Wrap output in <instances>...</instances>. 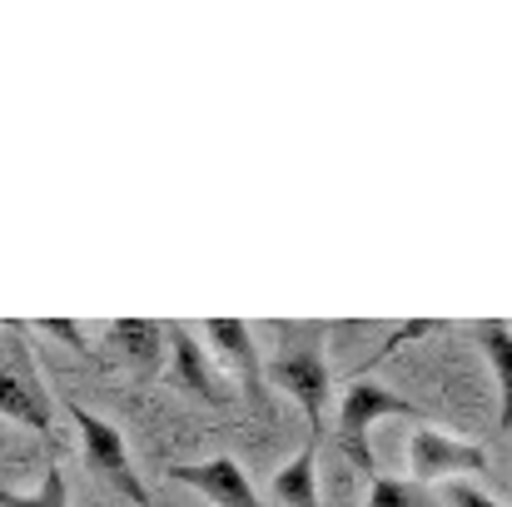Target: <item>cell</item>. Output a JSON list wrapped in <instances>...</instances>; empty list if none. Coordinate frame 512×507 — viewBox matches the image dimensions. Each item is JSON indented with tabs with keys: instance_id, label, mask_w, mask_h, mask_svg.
I'll use <instances>...</instances> for the list:
<instances>
[{
	"instance_id": "1",
	"label": "cell",
	"mask_w": 512,
	"mask_h": 507,
	"mask_svg": "<svg viewBox=\"0 0 512 507\" xmlns=\"http://www.w3.org/2000/svg\"><path fill=\"white\" fill-rule=\"evenodd\" d=\"M324 324L314 329H289L284 348L274 358H264V378L279 383L309 418V433H324V413H329V363H324Z\"/></svg>"
},
{
	"instance_id": "2",
	"label": "cell",
	"mask_w": 512,
	"mask_h": 507,
	"mask_svg": "<svg viewBox=\"0 0 512 507\" xmlns=\"http://www.w3.org/2000/svg\"><path fill=\"white\" fill-rule=\"evenodd\" d=\"M378 418H418V423H423V408L408 403V398L393 393V388H378V383H368V378H353L348 393L339 398V448L353 468L368 473V483L378 478L373 448H368V428H373Z\"/></svg>"
},
{
	"instance_id": "3",
	"label": "cell",
	"mask_w": 512,
	"mask_h": 507,
	"mask_svg": "<svg viewBox=\"0 0 512 507\" xmlns=\"http://www.w3.org/2000/svg\"><path fill=\"white\" fill-rule=\"evenodd\" d=\"M65 413H70V423H75V433H80V458L90 463V473L110 478L135 507H150V493H145V483H140V473H135V463H130L125 433H120L115 423H105L100 413H90L80 398H65Z\"/></svg>"
},
{
	"instance_id": "4",
	"label": "cell",
	"mask_w": 512,
	"mask_h": 507,
	"mask_svg": "<svg viewBox=\"0 0 512 507\" xmlns=\"http://www.w3.org/2000/svg\"><path fill=\"white\" fill-rule=\"evenodd\" d=\"M408 473L413 483H433V478H463V473H488V448H478L473 438L443 433L433 423H418L408 433Z\"/></svg>"
},
{
	"instance_id": "5",
	"label": "cell",
	"mask_w": 512,
	"mask_h": 507,
	"mask_svg": "<svg viewBox=\"0 0 512 507\" xmlns=\"http://www.w3.org/2000/svg\"><path fill=\"white\" fill-rule=\"evenodd\" d=\"M174 483H184V488H194L199 498H209L214 507H269L259 493H254V483H249V473L234 463V458H209V463H174L170 468Z\"/></svg>"
},
{
	"instance_id": "6",
	"label": "cell",
	"mask_w": 512,
	"mask_h": 507,
	"mask_svg": "<svg viewBox=\"0 0 512 507\" xmlns=\"http://www.w3.org/2000/svg\"><path fill=\"white\" fill-rule=\"evenodd\" d=\"M165 338H170L174 383L189 388V393L204 398V403H229V393H224V383H219V373H214V363H209V343H199L184 324H165Z\"/></svg>"
},
{
	"instance_id": "7",
	"label": "cell",
	"mask_w": 512,
	"mask_h": 507,
	"mask_svg": "<svg viewBox=\"0 0 512 507\" xmlns=\"http://www.w3.org/2000/svg\"><path fill=\"white\" fill-rule=\"evenodd\" d=\"M204 343L244 378L249 398H259V388H264V358H259V348H254L249 324H239V319H209V324H204Z\"/></svg>"
},
{
	"instance_id": "8",
	"label": "cell",
	"mask_w": 512,
	"mask_h": 507,
	"mask_svg": "<svg viewBox=\"0 0 512 507\" xmlns=\"http://www.w3.org/2000/svg\"><path fill=\"white\" fill-rule=\"evenodd\" d=\"M105 343H110L140 378H155L160 363H165V348H170L165 324H155V319H115L110 334H105Z\"/></svg>"
},
{
	"instance_id": "9",
	"label": "cell",
	"mask_w": 512,
	"mask_h": 507,
	"mask_svg": "<svg viewBox=\"0 0 512 507\" xmlns=\"http://www.w3.org/2000/svg\"><path fill=\"white\" fill-rule=\"evenodd\" d=\"M0 418L25 423V428H35V433H50V428H55L50 398H45V388H40L25 368H0Z\"/></svg>"
},
{
	"instance_id": "10",
	"label": "cell",
	"mask_w": 512,
	"mask_h": 507,
	"mask_svg": "<svg viewBox=\"0 0 512 507\" xmlns=\"http://www.w3.org/2000/svg\"><path fill=\"white\" fill-rule=\"evenodd\" d=\"M319 438L324 433H309V443L269 478L279 507H319Z\"/></svg>"
},
{
	"instance_id": "11",
	"label": "cell",
	"mask_w": 512,
	"mask_h": 507,
	"mask_svg": "<svg viewBox=\"0 0 512 507\" xmlns=\"http://www.w3.org/2000/svg\"><path fill=\"white\" fill-rule=\"evenodd\" d=\"M473 334H478L483 353H488V368H493V378H498V398H503L498 423L512 428V329L503 324V319H483Z\"/></svg>"
},
{
	"instance_id": "12",
	"label": "cell",
	"mask_w": 512,
	"mask_h": 507,
	"mask_svg": "<svg viewBox=\"0 0 512 507\" xmlns=\"http://www.w3.org/2000/svg\"><path fill=\"white\" fill-rule=\"evenodd\" d=\"M363 507H438L428 498V488L423 483H413V478H373L368 483V503Z\"/></svg>"
},
{
	"instance_id": "13",
	"label": "cell",
	"mask_w": 512,
	"mask_h": 507,
	"mask_svg": "<svg viewBox=\"0 0 512 507\" xmlns=\"http://www.w3.org/2000/svg\"><path fill=\"white\" fill-rule=\"evenodd\" d=\"M0 507H70L65 473H60V468H50V473L40 478V488H35V493H10V488H0Z\"/></svg>"
},
{
	"instance_id": "14",
	"label": "cell",
	"mask_w": 512,
	"mask_h": 507,
	"mask_svg": "<svg viewBox=\"0 0 512 507\" xmlns=\"http://www.w3.org/2000/svg\"><path fill=\"white\" fill-rule=\"evenodd\" d=\"M448 503H453V507H503V503H493L488 493L468 488V483H453V488H448Z\"/></svg>"
},
{
	"instance_id": "15",
	"label": "cell",
	"mask_w": 512,
	"mask_h": 507,
	"mask_svg": "<svg viewBox=\"0 0 512 507\" xmlns=\"http://www.w3.org/2000/svg\"><path fill=\"white\" fill-rule=\"evenodd\" d=\"M40 329H45V334H55V338H65V343H70V348H80V353L90 348V343L80 338V329H75V324H65V319H40Z\"/></svg>"
}]
</instances>
